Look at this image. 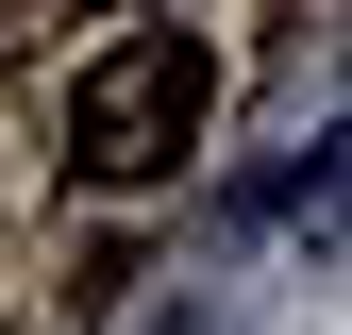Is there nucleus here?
<instances>
[{"instance_id":"f257e3e1","label":"nucleus","mask_w":352,"mask_h":335,"mask_svg":"<svg viewBox=\"0 0 352 335\" xmlns=\"http://www.w3.org/2000/svg\"><path fill=\"white\" fill-rule=\"evenodd\" d=\"M201 117H218V51L185 17H135V34H101L67 84V168L84 185H168V168L201 151Z\"/></svg>"}]
</instances>
